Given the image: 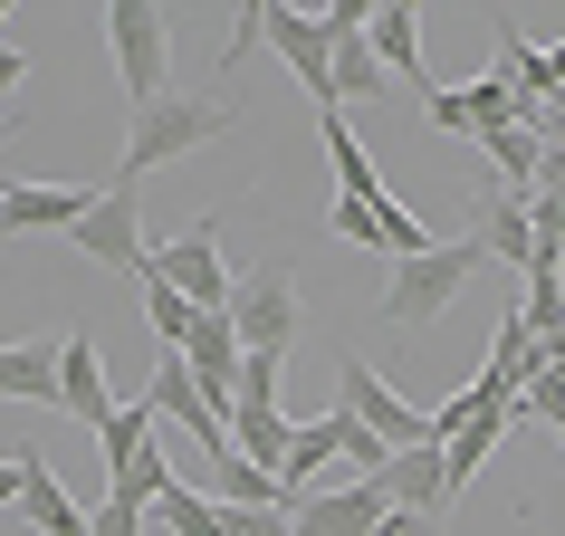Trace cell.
<instances>
[{
  "label": "cell",
  "mask_w": 565,
  "mask_h": 536,
  "mask_svg": "<svg viewBox=\"0 0 565 536\" xmlns=\"http://www.w3.org/2000/svg\"><path fill=\"white\" fill-rule=\"evenodd\" d=\"M231 135V106H211V96H153V106H135L125 116V153H116V192H135L145 173H163V163H182V153H202Z\"/></svg>",
  "instance_id": "6da1fadb"
},
{
  "label": "cell",
  "mask_w": 565,
  "mask_h": 536,
  "mask_svg": "<svg viewBox=\"0 0 565 536\" xmlns=\"http://www.w3.org/2000/svg\"><path fill=\"white\" fill-rule=\"evenodd\" d=\"M479 278V239H431L422 259L393 268V288H384V326L393 335H422V326H441L450 307H460V288Z\"/></svg>",
  "instance_id": "7a4b0ae2"
},
{
  "label": "cell",
  "mask_w": 565,
  "mask_h": 536,
  "mask_svg": "<svg viewBox=\"0 0 565 536\" xmlns=\"http://www.w3.org/2000/svg\"><path fill=\"white\" fill-rule=\"evenodd\" d=\"M153 268L173 278L182 298H192V317H231V298H239V268L221 259V211H192L163 249H153Z\"/></svg>",
  "instance_id": "3957f363"
},
{
  "label": "cell",
  "mask_w": 565,
  "mask_h": 536,
  "mask_svg": "<svg viewBox=\"0 0 565 536\" xmlns=\"http://www.w3.org/2000/svg\"><path fill=\"white\" fill-rule=\"evenodd\" d=\"M298 268L288 259H268L239 278V298H231V335H239V355H288L298 345Z\"/></svg>",
  "instance_id": "277c9868"
},
{
  "label": "cell",
  "mask_w": 565,
  "mask_h": 536,
  "mask_svg": "<svg viewBox=\"0 0 565 536\" xmlns=\"http://www.w3.org/2000/svg\"><path fill=\"white\" fill-rule=\"evenodd\" d=\"M249 20H259V39L288 58V77H298L307 106H317V116H345V106H335V67H327V30H317V10H298V0H249Z\"/></svg>",
  "instance_id": "5b68a950"
},
{
  "label": "cell",
  "mask_w": 565,
  "mask_h": 536,
  "mask_svg": "<svg viewBox=\"0 0 565 536\" xmlns=\"http://www.w3.org/2000/svg\"><path fill=\"white\" fill-rule=\"evenodd\" d=\"M335 412H355L384 450H422V441H431V412H413V403H403V393H393L364 355H345V364H335Z\"/></svg>",
  "instance_id": "8992f818"
},
{
  "label": "cell",
  "mask_w": 565,
  "mask_h": 536,
  "mask_svg": "<svg viewBox=\"0 0 565 536\" xmlns=\"http://www.w3.org/2000/svg\"><path fill=\"white\" fill-rule=\"evenodd\" d=\"M163 39H173V20H163L153 0H116V10H106V49H116V77H125L135 106L163 96Z\"/></svg>",
  "instance_id": "52a82bcc"
},
{
  "label": "cell",
  "mask_w": 565,
  "mask_h": 536,
  "mask_svg": "<svg viewBox=\"0 0 565 536\" xmlns=\"http://www.w3.org/2000/svg\"><path fill=\"white\" fill-rule=\"evenodd\" d=\"M145 412H153V421H173V431H182L192 450H202V460H211V450H231V412H221V403H211V393L192 384V364H182V355H163V364H153Z\"/></svg>",
  "instance_id": "ba28073f"
},
{
  "label": "cell",
  "mask_w": 565,
  "mask_h": 536,
  "mask_svg": "<svg viewBox=\"0 0 565 536\" xmlns=\"http://www.w3.org/2000/svg\"><path fill=\"white\" fill-rule=\"evenodd\" d=\"M67 249H87L96 268H125V278H135V268H145V249H153V239H145V202L106 182V192L87 202V221L67 231Z\"/></svg>",
  "instance_id": "9c48e42d"
},
{
  "label": "cell",
  "mask_w": 565,
  "mask_h": 536,
  "mask_svg": "<svg viewBox=\"0 0 565 536\" xmlns=\"http://www.w3.org/2000/svg\"><path fill=\"white\" fill-rule=\"evenodd\" d=\"M327 231H335V239H355V249H384L393 268H403V259H422V249L441 239L431 221H413V211H403V202H384V192H374V202H335V211H327Z\"/></svg>",
  "instance_id": "30bf717a"
},
{
  "label": "cell",
  "mask_w": 565,
  "mask_h": 536,
  "mask_svg": "<svg viewBox=\"0 0 565 536\" xmlns=\"http://www.w3.org/2000/svg\"><path fill=\"white\" fill-rule=\"evenodd\" d=\"M87 182H0V239H30V231H77L87 221Z\"/></svg>",
  "instance_id": "8fae6325"
},
{
  "label": "cell",
  "mask_w": 565,
  "mask_h": 536,
  "mask_svg": "<svg viewBox=\"0 0 565 536\" xmlns=\"http://www.w3.org/2000/svg\"><path fill=\"white\" fill-rule=\"evenodd\" d=\"M384 517H393V499L374 489V479H355V489H307V499L288 507L298 536H374Z\"/></svg>",
  "instance_id": "7c38bea8"
},
{
  "label": "cell",
  "mask_w": 565,
  "mask_h": 536,
  "mask_svg": "<svg viewBox=\"0 0 565 536\" xmlns=\"http://www.w3.org/2000/svg\"><path fill=\"white\" fill-rule=\"evenodd\" d=\"M58 412L77 421V431H106V412H116V384H106L96 335H67L58 345Z\"/></svg>",
  "instance_id": "4fadbf2b"
},
{
  "label": "cell",
  "mask_w": 565,
  "mask_h": 536,
  "mask_svg": "<svg viewBox=\"0 0 565 536\" xmlns=\"http://www.w3.org/2000/svg\"><path fill=\"white\" fill-rule=\"evenodd\" d=\"M10 460H20V517H30L39 536H87V507H77V499L58 489V470H49V450H30V441H20Z\"/></svg>",
  "instance_id": "5bb4252c"
},
{
  "label": "cell",
  "mask_w": 565,
  "mask_h": 536,
  "mask_svg": "<svg viewBox=\"0 0 565 536\" xmlns=\"http://www.w3.org/2000/svg\"><path fill=\"white\" fill-rule=\"evenodd\" d=\"M374 489H384L393 507H422V517H441V507H450V460H441V441L393 450L384 470H374Z\"/></svg>",
  "instance_id": "9a60e30c"
},
{
  "label": "cell",
  "mask_w": 565,
  "mask_h": 536,
  "mask_svg": "<svg viewBox=\"0 0 565 536\" xmlns=\"http://www.w3.org/2000/svg\"><path fill=\"white\" fill-rule=\"evenodd\" d=\"M364 49H374V67H384L393 87H422V10H403V0H374Z\"/></svg>",
  "instance_id": "2e32d148"
},
{
  "label": "cell",
  "mask_w": 565,
  "mask_h": 536,
  "mask_svg": "<svg viewBox=\"0 0 565 536\" xmlns=\"http://www.w3.org/2000/svg\"><path fill=\"white\" fill-rule=\"evenodd\" d=\"M479 259H499V268H518L527 278V259H536V221H527V192H489L479 202Z\"/></svg>",
  "instance_id": "e0dca14e"
},
{
  "label": "cell",
  "mask_w": 565,
  "mask_h": 536,
  "mask_svg": "<svg viewBox=\"0 0 565 536\" xmlns=\"http://www.w3.org/2000/svg\"><path fill=\"white\" fill-rule=\"evenodd\" d=\"M182 364H192V384L231 412V384H239V335L231 317H192V335H182Z\"/></svg>",
  "instance_id": "ac0fdd59"
},
{
  "label": "cell",
  "mask_w": 565,
  "mask_h": 536,
  "mask_svg": "<svg viewBox=\"0 0 565 536\" xmlns=\"http://www.w3.org/2000/svg\"><path fill=\"white\" fill-rule=\"evenodd\" d=\"M288 441H298V421L278 412V403H231V450L249 460V470H288Z\"/></svg>",
  "instance_id": "d6986e66"
},
{
  "label": "cell",
  "mask_w": 565,
  "mask_h": 536,
  "mask_svg": "<svg viewBox=\"0 0 565 536\" xmlns=\"http://www.w3.org/2000/svg\"><path fill=\"white\" fill-rule=\"evenodd\" d=\"M0 403H39V412H58V345H49V335L0 345Z\"/></svg>",
  "instance_id": "ffe728a7"
},
{
  "label": "cell",
  "mask_w": 565,
  "mask_h": 536,
  "mask_svg": "<svg viewBox=\"0 0 565 536\" xmlns=\"http://www.w3.org/2000/svg\"><path fill=\"white\" fill-rule=\"evenodd\" d=\"M327 67H335V106H384V96H393V77L374 67L364 30L355 39H327Z\"/></svg>",
  "instance_id": "44dd1931"
},
{
  "label": "cell",
  "mask_w": 565,
  "mask_h": 536,
  "mask_svg": "<svg viewBox=\"0 0 565 536\" xmlns=\"http://www.w3.org/2000/svg\"><path fill=\"white\" fill-rule=\"evenodd\" d=\"M317 144H327V163H335V202H374V192H384V182H374V153L355 144V125H345V116L317 125Z\"/></svg>",
  "instance_id": "7402d4cb"
},
{
  "label": "cell",
  "mask_w": 565,
  "mask_h": 536,
  "mask_svg": "<svg viewBox=\"0 0 565 536\" xmlns=\"http://www.w3.org/2000/svg\"><path fill=\"white\" fill-rule=\"evenodd\" d=\"M327 460H335V421L317 412V421H298V441H288V470H278V499L298 507L307 489H317V470H327Z\"/></svg>",
  "instance_id": "603a6c76"
},
{
  "label": "cell",
  "mask_w": 565,
  "mask_h": 536,
  "mask_svg": "<svg viewBox=\"0 0 565 536\" xmlns=\"http://www.w3.org/2000/svg\"><path fill=\"white\" fill-rule=\"evenodd\" d=\"M135 278H145V326L163 335V355H182V335H192V298L153 268V249H145V268H135Z\"/></svg>",
  "instance_id": "cb8c5ba5"
},
{
  "label": "cell",
  "mask_w": 565,
  "mask_h": 536,
  "mask_svg": "<svg viewBox=\"0 0 565 536\" xmlns=\"http://www.w3.org/2000/svg\"><path fill=\"white\" fill-rule=\"evenodd\" d=\"M211 499H221V507H288V499H278V479L249 470L239 450H211Z\"/></svg>",
  "instance_id": "d4e9b609"
},
{
  "label": "cell",
  "mask_w": 565,
  "mask_h": 536,
  "mask_svg": "<svg viewBox=\"0 0 565 536\" xmlns=\"http://www.w3.org/2000/svg\"><path fill=\"white\" fill-rule=\"evenodd\" d=\"M479 153H489V173H499V192H536V135L527 125H499V135H479Z\"/></svg>",
  "instance_id": "484cf974"
},
{
  "label": "cell",
  "mask_w": 565,
  "mask_h": 536,
  "mask_svg": "<svg viewBox=\"0 0 565 536\" xmlns=\"http://www.w3.org/2000/svg\"><path fill=\"white\" fill-rule=\"evenodd\" d=\"M153 527H173V536H231L221 527V499H202V489H163V499H153Z\"/></svg>",
  "instance_id": "4316f807"
},
{
  "label": "cell",
  "mask_w": 565,
  "mask_h": 536,
  "mask_svg": "<svg viewBox=\"0 0 565 536\" xmlns=\"http://www.w3.org/2000/svg\"><path fill=\"white\" fill-rule=\"evenodd\" d=\"M96 441H106V450H96V460H106V470H125V460H135V450L153 441V412H145V403H116V412H106V431H96Z\"/></svg>",
  "instance_id": "83f0119b"
},
{
  "label": "cell",
  "mask_w": 565,
  "mask_h": 536,
  "mask_svg": "<svg viewBox=\"0 0 565 536\" xmlns=\"http://www.w3.org/2000/svg\"><path fill=\"white\" fill-rule=\"evenodd\" d=\"M518 412H527V421H546V431H565V364H536V374H527V393H518Z\"/></svg>",
  "instance_id": "f1b7e54d"
},
{
  "label": "cell",
  "mask_w": 565,
  "mask_h": 536,
  "mask_svg": "<svg viewBox=\"0 0 565 536\" xmlns=\"http://www.w3.org/2000/svg\"><path fill=\"white\" fill-rule=\"evenodd\" d=\"M422 116L441 125V135H460V144L479 135V125H470V96H460V87H422Z\"/></svg>",
  "instance_id": "f546056e"
},
{
  "label": "cell",
  "mask_w": 565,
  "mask_h": 536,
  "mask_svg": "<svg viewBox=\"0 0 565 536\" xmlns=\"http://www.w3.org/2000/svg\"><path fill=\"white\" fill-rule=\"evenodd\" d=\"M278 364H288V355H239V384H231V403H278Z\"/></svg>",
  "instance_id": "4dcf8cb0"
},
{
  "label": "cell",
  "mask_w": 565,
  "mask_h": 536,
  "mask_svg": "<svg viewBox=\"0 0 565 536\" xmlns=\"http://www.w3.org/2000/svg\"><path fill=\"white\" fill-rule=\"evenodd\" d=\"M153 527V507H125V499H96L87 507V536H145Z\"/></svg>",
  "instance_id": "1f68e13d"
},
{
  "label": "cell",
  "mask_w": 565,
  "mask_h": 536,
  "mask_svg": "<svg viewBox=\"0 0 565 536\" xmlns=\"http://www.w3.org/2000/svg\"><path fill=\"white\" fill-rule=\"evenodd\" d=\"M221 527H231V536H298V527H288V507H221Z\"/></svg>",
  "instance_id": "d6a6232c"
},
{
  "label": "cell",
  "mask_w": 565,
  "mask_h": 536,
  "mask_svg": "<svg viewBox=\"0 0 565 536\" xmlns=\"http://www.w3.org/2000/svg\"><path fill=\"white\" fill-rule=\"evenodd\" d=\"M536 202H565V153H556V144L536 153Z\"/></svg>",
  "instance_id": "836d02e7"
},
{
  "label": "cell",
  "mask_w": 565,
  "mask_h": 536,
  "mask_svg": "<svg viewBox=\"0 0 565 536\" xmlns=\"http://www.w3.org/2000/svg\"><path fill=\"white\" fill-rule=\"evenodd\" d=\"M374 536H441V517H422V507H393Z\"/></svg>",
  "instance_id": "e575fe53"
},
{
  "label": "cell",
  "mask_w": 565,
  "mask_h": 536,
  "mask_svg": "<svg viewBox=\"0 0 565 536\" xmlns=\"http://www.w3.org/2000/svg\"><path fill=\"white\" fill-rule=\"evenodd\" d=\"M20 77H30V58H20V49H0V96H20Z\"/></svg>",
  "instance_id": "d590c367"
},
{
  "label": "cell",
  "mask_w": 565,
  "mask_h": 536,
  "mask_svg": "<svg viewBox=\"0 0 565 536\" xmlns=\"http://www.w3.org/2000/svg\"><path fill=\"white\" fill-rule=\"evenodd\" d=\"M0 507H20V460H0Z\"/></svg>",
  "instance_id": "8d00e7d4"
},
{
  "label": "cell",
  "mask_w": 565,
  "mask_h": 536,
  "mask_svg": "<svg viewBox=\"0 0 565 536\" xmlns=\"http://www.w3.org/2000/svg\"><path fill=\"white\" fill-rule=\"evenodd\" d=\"M0 30H10V0H0Z\"/></svg>",
  "instance_id": "74e56055"
}]
</instances>
